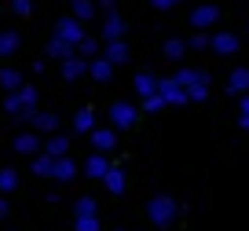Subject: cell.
Instances as JSON below:
<instances>
[{"mask_svg": "<svg viewBox=\"0 0 249 231\" xmlns=\"http://www.w3.org/2000/svg\"><path fill=\"white\" fill-rule=\"evenodd\" d=\"M4 216H8V202L0 198V220H4Z\"/></svg>", "mask_w": 249, "mask_h": 231, "instance_id": "obj_35", "label": "cell"}, {"mask_svg": "<svg viewBox=\"0 0 249 231\" xmlns=\"http://www.w3.org/2000/svg\"><path fill=\"white\" fill-rule=\"evenodd\" d=\"M48 52H52L55 59H66V55H73V44H70V40H62V37H52Z\"/></svg>", "mask_w": 249, "mask_h": 231, "instance_id": "obj_13", "label": "cell"}, {"mask_svg": "<svg viewBox=\"0 0 249 231\" xmlns=\"http://www.w3.org/2000/svg\"><path fill=\"white\" fill-rule=\"evenodd\" d=\"M161 107H165V96H161V92H158V96L150 92V96H147V110H161Z\"/></svg>", "mask_w": 249, "mask_h": 231, "instance_id": "obj_32", "label": "cell"}, {"mask_svg": "<svg viewBox=\"0 0 249 231\" xmlns=\"http://www.w3.org/2000/svg\"><path fill=\"white\" fill-rule=\"evenodd\" d=\"M136 88H140V96H150L158 88V81H154V77H147V74H140V77H136Z\"/></svg>", "mask_w": 249, "mask_h": 231, "instance_id": "obj_26", "label": "cell"}, {"mask_svg": "<svg viewBox=\"0 0 249 231\" xmlns=\"http://www.w3.org/2000/svg\"><path fill=\"white\" fill-rule=\"evenodd\" d=\"M55 37L70 40V44H81V40H85V26H81V19H62V22H59V33H55Z\"/></svg>", "mask_w": 249, "mask_h": 231, "instance_id": "obj_4", "label": "cell"}, {"mask_svg": "<svg viewBox=\"0 0 249 231\" xmlns=\"http://www.w3.org/2000/svg\"><path fill=\"white\" fill-rule=\"evenodd\" d=\"M15 187H18V176H15V169H4V173H0V191L8 194V191H15Z\"/></svg>", "mask_w": 249, "mask_h": 231, "instance_id": "obj_24", "label": "cell"}, {"mask_svg": "<svg viewBox=\"0 0 249 231\" xmlns=\"http://www.w3.org/2000/svg\"><path fill=\"white\" fill-rule=\"evenodd\" d=\"M176 81L187 88V99H198V103H202L205 96H209V81H205L202 74H195V70H179Z\"/></svg>", "mask_w": 249, "mask_h": 231, "instance_id": "obj_2", "label": "cell"}, {"mask_svg": "<svg viewBox=\"0 0 249 231\" xmlns=\"http://www.w3.org/2000/svg\"><path fill=\"white\" fill-rule=\"evenodd\" d=\"M213 48H216V52H234V48H238V40H234L231 33H220V37L213 40Z\"/></svg>", "mask_w": 249, "mask_h": 231, "instance_id": "obj_25", "label": "cell"}, {"mask_svg": "<svg viewBox=\"0 0 249 231\" xmlns=\"http://www.w3.org/2000/svg\"><path fill=\"white\" fill-rule=\"evenodd\" d=\"M4 110H8V114H18L22 121H30V117L37 114V88H30V85L15 88V92L4 99Z\"/></svg>", "mask_w": 249, "mask_h": 231, "instance_id": "obj_1", "label": "cell"}, {"mask_svg": "<svg viewBox=\"0 0 249 231\" xmlns=\"http://www.w3.org/2000/svg\"><path fill=\"white\" fill-rule=\"evenodd\" d=\"M15 48H18V33H0V55H11V52H15Z\"/></svg>", "mask_w": 249, "mask_h": 231, "instance_id": "obj_22", "label": "cell"}, {"mask_svg": "<svg viewBox=\"0 0 249 231\" xmlns=\"http://www.w3.org/2000/svg\"><path fill=\"white\" fill-rule=\"evenodd\" d=\"M176 0H154V8H172Z\"/></svg>", "mask_w": 249, "mask_h": 231, "instance_id": "obj_34", "label": "cell"}, {"mask_svg": "<svg viewBox=\"0 0 249 231\" xmlns=\"http://www.w3.org/2000/svg\"><path fill=\"white\" fill-rule=\"evenodd\" d=\"M0 85L8 88V92H15V88H22V77L15 70H0Z\"/></svg>", "mask_w": 249, "mask_h": 231, "instance_id": "obj_21", "label": "cell"}, {"mask_svg": "<svg viewBox=\"0 0 249 231\" xmlns=\"http://www.w3.org/2000/svg\"><path fill=\"white\" fill-rule=\"evenodd\" d=\"M15 151L18 154H37L40 151V139L33 136V132H22V136H15Z\"/></svg>", "mask_w": 249, "mask_h": 231, "instance_id": "obj_8", "label": "cell"}, {"mask_svg": "<svg viewBox=\"0 0 249 231\" xmlns=\"http://www.w3.org/2000/svg\"><path fill=\"white\" fill-rule=\"evenodd\" d=\"M103 180H107V187H110L114 194H121V191H124V173H121V169H110Z\"/></svg>", "mask_w": 249, "mask_h": 231, "instance_id": "obj_19", "label": "cell"}, {"mask_svg": "<svg viewBox=\"0 0 249 231\" xmlns=\"http://www.w3.org/2000/svg\"><path fill=\"white\" fill-rule=\"evenodd\" d=\"M85 70H88V62L77 59V55H66V59H62V77H66V81H77Z\"/></svg>", "mask_w": 249, "mask_h": 231, "instance_id": "obj_6", "label": "cell"}, {"mask_svg": "<svg viewBox=\"0 0 249 231\" xmlns=\"http://www.w3.org/2000/svg\"><path fill=\"white\" fill-rule=\"evenodd\" d=\"M66 151H70V143H66V139H62V136H55L52 143L44 147V154H52V158H62V154H66Z\"/></svg>", "mask_w": 249, "mask_h": 231, "instance_id": "obj_23", "label": "cell"}, {"mask_svg": "<svg viewBox=\"0 0 249 231\" xmlns=\"http://www.w3.org/2000/svg\"><path fill=\"white\" fill-rule=\"evenodd\" d=\"M11 11H15V15H30L33 4H30V0H11Z\"/></svg>", "mask_w": 249, "mask_h": 231, "instance_id": "obj_31", "label": "cell"}, {"mask_svg": "<svg viewBox=\"0 0 249 231\" xmlns=\"http://www.w3.org/2000/svg\"><path fill=\"white\" fill-rule=\"evenodd\" d=\"M216 15H220V11L213 8V4H205V8H195L191 22H195V26H209V22H216Z\"/></svg>", "mask_w": 249, "mask_h": 231, "instance_id": "obj_10", "label": "cell"}, {"mask_svg": "<svg viewBox=\"0 0 249 231\" xmlns=\"http://www.w3.org/2000/svg\"><path fill=\"white\" fill-rule=\"evenodd\" d=\"M88 70H92V77H95V81H107V77L114 74V62H110V59H95Z\"/></svg>", "mask_w": 249, "mask_h": 231, "instance_id": "obj_14", "label": "cell"}, {"mask_svg": "<svg viewBox=\"0 0 249 231\" xmlns=\"http://www.w3.org/2000/svg\"><path fill=\"white\" fill-rule=\"evenodd\" d=\"M77 231H99V216H77Z\"/></svg>", "mask_w": 249, "mask_h": 231, "instance_id": "obj_29", "label": "cell"}, {"mask_svg": "<svg viewBox=\"0 0 249 231\" xmlns=\"http://www.w3.org/2000/svg\"><path fill=\"white\" fill-rule=\"evenodd\" d=\"M92 121H95V117H92V110H81V114H77V121H73V129H77V132H92Z\"/></svg>", "mask_w": 249, "mask_h": 231, "instance_id": "obj_28", "label": "cell"}, {"mask_svg": "<svg viewBox=\"0 0 249 231\" xmlns=\"http://www.w3.org/2000/svg\"><path fill=\"white\" fill-rule=\"evenodd\" d=\"M169 55H183V44H179V40H169Z\"/></svg>", "mask_w": 249, "mask_h": 231, "instance_id": "obj_33", "label": "cell"}, {"mask_svg": "<svg viewBox=\"0 0 249 231\" xmlns=\"http://www.w3.org/2000/svg\"><path fill=\"white\" fill-rule=\"evenodd\" d=\"M107 59L117 66V62H124V59H128V48H124L121 40H110V48H107Z\"/></svg>", "mask_w": 249, "mask_h": 231, "instance_id": "obj_17", "label": "cell"}, {"mask_svg": "<svg viewBox=\"0 0 249 231\" xmlns=\"http://www.w3.org/2000/svg\"><path fill=\"white\" fill-rule=\"evenodd\" d=\"M107 173H110V165H107V158H103V151L99 154H92V158H88V176H107Z\"/></svg>", "mask_w": 249, "mask_h": 231, "instance_id": "obj_11", "label": "cell"}, {"mask_svg": "<svg viewBox=\"0 0 249 231\" xmlns=\"http://www.w3.org/2000/svg\"><path fill=\"white\" fill-rule=\"evenodd\" d=\"M132 121H136V110L128 107V103H117V107H114V125H117V129H128Z\"/></svg>", "mask_w": 249, "mask_h": 231, "instance_id": "obj_9", "label": "cell"}, {"mask_svg": "<svg viewBox=\"0 0 249 231\" xmlns=\"http://www.w3.org/2000/svg\"><path fill=\"white\" fill-rule=\"evenodd\" d=\"M73 173H77V165H73L70 158H66V154H62V158H55L52 180H62V184H66V180H73Z\"/></svg>", "mask_w": 249, "mask_h": 231, "instance_id": "obj_7", "label": "cell"}, {"mask_svg": "<svg viewBox=\"0 0 249 231\" xmlns=\"http://www.w3.org/2000/svg\"><path fill=\"white\" fill-rule=\"evenodd\" d=\"M77 216H95V202L92 198H81L77 202Z\"/></svg>", "mask_w": 249, "mask_h": 231, "instance_id": "obj_30", "label": "cell"}, {"mask_svg": "<svg viewBox=\"0 0 249 231\" xmlns=\"http://www.w3.org/2000/svg\"><path fill=\"white\" fill-rule=\"evenodd\" d=\"M92 143H95V151H114V132H110V129H95Z\"/></svg>", "mask_w": 249, "mask_h": 231, "instance_id": "obj_12", "label": "cell"}, {"mask_svg": "<svg viewBox=\"0 0 249 231\" xmlns=\"http://www.w3.org/2000/svg\"><path fill=\"white\" fill-rule=\"evenodd\" d=\"M103 30H107V40H117V37H121V30H124V22L114 15V11H110V15H107V26H103Z\"/></svg>", "mask_w": 249, "mask_h": 231, "instance_id": "obj_18", "label": "cell"}, {"mask_svg": "<svg viewBox=\"0 0 249 231\" xmlns=\"http://www.w3.org/2000/svg\"><path fill=\"white\" fill-rule=\"evenodd\" d=\"M242 114H249V96H246V99H242Z\"/></svg>", "mask_w": 249, "mask_h": 231, "instance_id": "obj_36", "label": "cell"}, {"mask_svg": "<svg viewBox=\"0 0 249 231\" xmlns=\"http://www.w3.org/2000/svg\"><path fill=\"white\" fill-rule=\"evenodd\" d=\"M172 216H176V206H172V198H154V202H150V220H154L158 228H165Z\"/></svg>", "mask_w": 249, "mask_h": 231, "instance_id": "obj_3", "label": "cell"}, {"mask_svg": "<svg viewBox=\"0 0 249 231\" xmlns=\"http://www.w3.org/2000/svg\"><path fill=\"white\" fill-rule=\"evenodd\" d=\"M30 121L37 125V132H55V125H59V117H55V114H33Z\"/></svg>", "mask_w": 249, "mask_h": 231, "instance_id": "obj_16", "label": "cell"}, {"mask_svg": "<svg viewBox=\"0 0 249 231\" xmlns=\"http://www.w3.org/2000/svg\"><path fill=\"white\" fill-rule=\"evenodd\" d=\"M158 92L165 96V103H187V88L179 85L176 77H172V81H161V85H158Z\"/></svg>", "mask_w": 249, "mask_h": 231, "instance_id": "obj_5", "label": "cell"}, {"mask_svg": "<svg viewBox=\"0 0 249 231\" xmlns=\"http://www.w3.org/2000/svg\"><path fill=\"white\" fill-rule=\"evenodd\" d=\"M246 88H249V70H238L231 77V92H246Z\"/></svg>", "mask_w": 249, "mask_h": 231, "instance_id": "obj_27", "label": "cell"}, {"mask_svg": "<svg viewBox=\"0 0 249 231\" xmlns=\"http://www.w3.org/2000/svg\"><path fill=\"white\" fill-rule=\"evenodd\" d=\"M92 15H95V4H92V0H73V19L85 22V19H92Z\"/></svg>", "mask_w": 249, "mask_h": 231, "instance_id": "obj_20", "label": "cell"}, {"mask_svg": "<svg viewBox=\"0 0 249 231\" xmlns=\"http://www.w3.org/2000/svg\"><path fill=\"white\" fill-rule=\"evenodd\" d=\"M242 129H246V132H249V114H242Z\"/></svg>", "mask_w": 249, "mask_h": 231, "instance_id": "obj_37", "label": "cell"}, {"mask_svg": "<svg viewBox=\"0 0 249 231\" xmlns=\"http://www.w3.org/2000/svg\"><path fill=\"white\" fill-rule=\"evenodd\" d=\"M103 4H110V0H103Z\"/></svg>", "mask_w": 249, "mask_h": 231, "instance_id": "obj_38", "label": "cell"}, {"mask_svg": "<svg viewBox=\"0 0 249 231\" xmlns=\"http://www.w3.org/2000/svg\"><path fill=\"white\" fill-rule=\"evenodd\" d=\"M52 169H55V158H52V154L33 158V173H37V176H52Z\"/></svg>", "mask_w": 249, "mask_h": 231, "instance_id": "obj_15", "label": "cell"}]
</instances>
